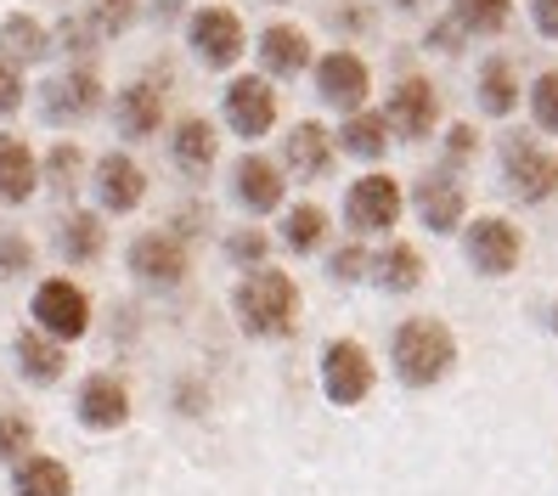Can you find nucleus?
Listing matches in <instances>:
<instances>
[{"instance_id": "12", "label": "nucleus", "mask_w": 558, "mask_h": 496, "mask_svg": "<svg viewBox=\"0 0 558 496\" xmlns=\"http://www.w3.org/2000/svg\"><path fill=\"white\" fill-rule=\"evenodd\" d=\"M316 85H322V96L327 102H339V108H361L367 102V62H361L355 51H327L322 62H316Z\"/></svg>"}, {"instance_id": "8", "label": "nucleus", "mask_w": 558, "mask_h": 496, "mask_svg": "<svg viewBox=\"0 0 558 496\" xmlns=\"http://www.w3.org/2000/svg\"><path fill=\"white\" fill-rule=\"evenodd\" d=\"M192 51H198L209 69H226V62L243 57V17L226 7H204L192 17Z\"/></svg>"}, {"instance_id": "21", "label": "nucleus", "mask_w": 558, "mask_h": 496, "mask_svg": "<svg viewBox=\"0 0 558 496\" xmlns=\"http://www.w3.org/2000/svg\"><path fill=\"white\" fill-rule=\"evenodd\" d=\"M170 153H175V164L186 176H209V164H215V130H209V119H181Z\"/></svg>"}, {"instance_id": "14", "label": "nucleus", "mask_w": 558, "mask_h": 496, "mask_svg": "<svg viewBox=\"0 0 558 496\" xmlns=\"http://www.w3.org/2000/svg\"><path fill=\"white\" fill-rule=\"evenodd\" d=\"M124 418H130V395H124V384L108 378V373L85 378V389H80V423H85V428H119Z\"/></svg>"}, {"instance_id": "23", "label": "nucleus", "mask_w": 558, "mask_h": 496, "mask_svg": "<svg viewBox=\"0 0 558 496\" xmlns=\"http://www.w3.org/2000/svg\"><path fill=\"white\" fill-rule=\"evenodd\" d=\"M46 28L35 23V17H7V23H0V57H7V62H17V69H23V62H40L46 57Z\"/></svg>"}, {"instance_id": "24", "label": "nucleus", "mask_w": 558, "mask_h": 496, "mask_svg": "<svg viewBox=\"0 0 558 496\" xmlns=\"http://www.w3.org/2000/svg\"><path fill=\"white\" fill-rule=\"evenodd\" d=\"M12 491L17 496H69L74 480H69V469H62L57 457H28L17 469V480H12Z\"/></svg>"}, {"instance_id": "39", "label": "nucleus", "mask_w": 558, "mask_h": 496, "mask_svg": "<svg viewBox=\"0 0 558 496\" xmlns=\"http://www.w3.org/2000/svg\"><path fill=\"white\" fill-rule=\"evenodd\" d=\"M367 266H373V259H367V254H361V249H344V254L333 259V271H339L344 282H350V277H361V271H367Z\"/></svg>"}, {"instance_id": "5", "label": "nucleus", "mask_w": 558, "mask_h": 496, "mask_svg": "<svg viewBox=\"0 0 558 496\" xmlns=\"http://www.w3.org/2000/svg\"><path fill=\"white\" fill-rule=\"evenodd\" d=\"M35 322L46 327L51 339H80L85 327H90V300H85L74 282L51 277V282L35 288Z\"/></svg>"}, {"instance_id": "22", "label": "nucleus", "mask_w": 558, "mask_h": 496, "mask_svg": "<svg viewBox=\"0 0 558 496\" xmlns=\"http://www.w3.org/2000/svg\"><path fill=\"white\" fill-rule=\"evenodd\" d=\"M259 62H266L271 74H300L311 62V46L293 23H277V28H266V40H259Z\"/></svg>"}, {"instance_id": "32", "label": "nucleus", "mask_w": 558, "mask_h": 496, "mask_svg": "<svg viewBox=\"0 0 558 496\" xmlns=\"http://www.w3.org/2000/svg\"><path fill=\"white\" fill-rule=\"evenodd\" d=\"M322 231H327V215L316 209V204H300L288 220H282V238H288V249H300V254H311L316 243H322Z\"/></svg>"}, {"instance_id": "37", "label": "nucleus", "mask_w": 558, "mask_h": 496, "mask_svg": "<svg viewBox=\"0 0 558 496\" xmlns=\"http://www.w3.org/2000/svg\"><path fill=\"white\" fill-rule=\"evenodd\" d=\"M23 266H28V243L17 238V231H0V271L17 277Z\"/></svg>"}, {"instance_id": "30", "label": "nucleus", "mask_w": 558, "mask_h": 496, "mask_svg": "<svg viewBox=\"0 0 558 496\" xmlns=\"http://www.w3.org/2000/svg\"><path fill=\"white\" fill-rule=\"evenodd\" d=\"M508 0H457V28H474V35H497V28L508 23Z\"/></svg>"}, {"instance_id": "1", "label": "nucleus", "mask_w": 558, "mask_h": 496, "mask_svg": "<svg viewBox=\"0 0 558 496\" xmlns=\"http://www.w3.org/2000/svg\"><path fill=\"white\" fill-rule=\"evenodd\" d=\"M238 322L248 327L254 339H282L293 334V322H300V288H293L288 271H248L243 288H238Z\"/></svg>"}, {"instance_id": "15", "label": "nucleus", "mask_w": 558, "mask_h": 496, "mask_svg": "<svg viewBox=\"0 0 558 496\" xmlns=\"http://www.w3.org/2000/svg\"><path fill=\"white\" fill-rule=\"evenodd\" d=\"M96 192H102V204H108V209L124 215V209H136V204H142L147 176H142L124 153H108L102 164H96Z\"/></svg>"}, {"instance_id": "18", "label": "nucleus", "mask_w": 558, "mask_h": 496, "mask_svg": "<svg viewBox=\"0 0 558 496\" xmlns=\"http://www.w3.org/2000/svg\"><path fill=\"white\" fill-rule=\"evenodd\" d=\"M40 170H35V153H28L17 136H0V204H23L35 192Z\"/></svg>"}, {"instance_id": "42", "label": "nucleus", "mask_w": 558, "mask_h": 496, "mask_svg": "<svg viewBox=\"0 0 558 496\" xmlns=\"http://www.w3.org/2000/svg\"><path fill=\"white\" fill-rule=\"evenodd\" d=\"M396 7H407V12H412V7H423V0H396Z\"/></svg>"}, {"instance_id": "28", "label": "nucleus", "mask_w": 558, "mask_h": 496, "mask_svg": "<svg viewBox=\"0 0 558 496\" xmlns=\"http://www.w3.org/2000/svg\"><path fill=\"white\" fill-rule=\"evenodd\" d=\"M378 282H384L389 293H412V288L423 282V254L407 249V243H396V249L378 259Z\"/></svg>"}, {"instance_id": "2", "label": "nucleus", "mask_w": 558, "mask_h": 496, "mask_svg": "<svg viewBox=\"0 0 558 496\" xmlns=\"http://www.w3.org/2000/svg\"><path fill=\"white\" fill-rule=\"evenodd\" d=\"M451 361H457V344H451L446 327H440V322H429V316L407 322L401 334H396V373H401L412 389L440 384V378L451 373Z\"/></svg>"}, {"instance_id": "40", "label": "nucleus", "mask_w": 558, "mask_h": 496, "mask_svg": "<svg viewBox=\"0 0 558 496\" xmlns=\"http://www.w3.org/2000/svg\"><path fill=\"white\" fill-rule=\"evenodd\" d=\"M232 254H238V259H259V254H266V238H259V231H238Z\"/></svg>"}, {"instance_id": "33", "label": "nucleus", "mask_w": 558, "mask_h": 496, "mask_svg": "<svg viewBox=\"0 0 558 496\" xmlns=\"http://www.w3.org/2000/svg\"><path fill=\"white\" fill-rule=\"evenodd\" d=\"M531 108H536V124H542V130H558V74H542V80H536Z\"/></svg>"}, {"instance_id": "4", "label": "nucleus", "mask_w": 558, "mask_h": 496, "mask_svg": "<svg viewBox=\"0 0 558 496\" xmlns=\"http://www.w3.org/2000/svg\"><path fill=\"white\" fill-rule=\"evenodd\" d=\"M502 164H508V186L524 197V204H542V197L558 192V158L542 153L531 136H508Z\"/></svg>"}, {"instance_id": "16", "label": "nucleus", "mask_w": 558, "mask_h": 496, "mask_svg": "<svg viewBox=\"0 0 558 496\" xmlns=\"http://www.w3.org/2000/svg\"><path fill=\"white\" fill-rule=\"evenodd\" d=\"M113 119H119V136H130V142L153 136V130L163 124V96H158V85H130L119 102H113Z\"/></svg>"}, {"instance_id": "38", "label": "nucleus", "mask_w": 558, "mask_h": 496, "mask_svg": "<svg viewBox=\"0 0 558 496\" xmlns=\"http://www.w3.org/2000/svg\"><path fill=\"white\" fill-rule=\"evenodd\" d=\"M531 17H536L542 35H553V40H558V0H531Z\"/></svg>"}, {"instance_id": "9", "label": "nucleus", "mask_w": 558, "mask_h": 496, "mask_svg": "<svg viewBox=\"0 0 558 496\" xmlns=\"http://www.w3.org/2000/svg\"><path fill=\"white\" fill-rule=\"evenodd\" d=\"M226 124H232L238 136H266L277 124V90L259 74L232 80V90H226Z\"/></svg>"}, {"instance_id": "29", "label": "nucleus", "mask_w": 558, "mask_h": 496, "mask_svg": "<svg viewBox=\"0 0 558 496\" xmlns=\"http://www.w3.org/2000/svg\"><path fill=\"white\" fill-rule=\"evenodd\" d=\"M62 249H69V259H96V254L108 249L102 220H90V215H69V220H62Z\"/></svg>"}, {"instance_id": "10", "label": "nucleus", "mask_w": 558, "mask_h": 496, "mask_svg": "<svg viewBox=\"0 0 558 496\" xmlns=\"http://www.w3.org/2000/svg\"><path fill=\"white\" fill-rule=\"evenodd\" d=\"M519 231H513V220H497V215H485V220H474L469 226V259L485 271V277H508L513 266H519Z\"/></svg>"}, {"instance_id": "41", "label": "nucleus", "mask_w": 558, "mask_h": 496, "mask_svg": "<svg viewBox=\"0 0 558 496\" xmlns=\"http://www.w3.org/2000/svg\"><path fill=\"white\" fill-rule=\"evenodd\" d=\"M446 153H451V158H469V153H474V130H469V124H457V130H451V147H446Z\"/></svg>"}, {"instance_id": "25", "label": "nucleus", "mask_w": 558, "mask_h": 496, "mask_svg": "<svg viewBox=\"0 0 558 496\" xmlns=\"http://www.w3.org/2000/svg\"><path fill=\"white\" fill-rule=\"evenodd\" d=\"M17 361H23V373L35 378V384H57V378H62V367H69L62 344H57V339H46V334H23V339H17Z\"/></svg>"}, {"instance_id": "36", "label": "nucleus", "mask_w": 558, "mask_h": 496, "mask_svg": "<svg viewBox=\"0 0 558 496\" xmlns=\"http://www.w3.org/2000/svg\"><path fill=\"white\" fill-rule=\"evenodd\" d=\"M46 170H51V186H57V192H69V186L80 181V176H74V170H80V153H74V147H57V153L46 158Z\"/></svg>"}, {"instance_id": "6", "label": "nucleus", "mask_w": 558, "mask_h": 496, "mask_svg": "<svg viewBox=\"0 0 558 496\" xmlns=\"http://www.w3.org/2000/svg\"><path fill=\"white\" fill-rule=\"evenodd\" d=\"M344 209H350V226L355 231H389L401 220V186L396 176H361L344 197Z\"/></svg>"}, {"instance_id": "35", "label": "nucleus", "mask_w": 558, "mask_h": 496, "mask_svg": "<svg viewBox=\"0 0 558 496\" xmlns=\"http://www.w3.org/2000/svg\"><path fill=\"white\" fill-rule=\"evenodd\" d=\"M23 108V74H17V62L0 57V119L17 113Z\"/></svg>"}, {"instance_id": "31", "label": "nucleus", "mask_w": 558, "mask_h": 496, "mask_svg": "<svg viewBox=\"0 0 558 496\" xmlns=\"http://www.w3.org/2000/svg\"><path fill=\"white\" fill-rule=\"evenodd\" d=\"M130 17H136V0H85V23H90V35H102V40L124 35Z\"/></svg>"}, {"instance_id": "11", "label": "nucleus", "mask_w": 558, "mask_h": 496, "mask_svg": "<svg viewBox=\"0 0 558 496\" xmlns=\"http://www.w3.org/2000/svg\"><path fill=\"white\" fill-rule=\"evenodd\" d=\"M96 102H102V85H96L90 69H69L62 80L46 85V119L51 124H80L96 113Z\"/></svg>"}, {"instance_id": "20", "label": "nucleus", "mask_w": 558, "mask_h": 496, "mask_svg": "<svg viewBox=\"0 0 558 496\" xmlns=\"http://www.w3.org/2000/svg\"><path fill=\"white\" fill-rule=\"evenodd\" d=\"M238 197H243L254 215H271L282 204V176L271 170L266 158H243L238 164Z\"/></svg>"}, {"instance_id": "17", "label": "nucleus", "mask_w": 558, "mask_h": 496, "mask_svg": "<svg viewBox=\"0 0 558 496\" xmlns=\"http://www.w3.org/2000/svg\"><path fill=\"white\" fill-rule=\"evenodd\" d=\"M417 215L429 231H451L457 220H463V186H457L451 176H423L417 181Z\"/></svg>"}, {"instance_id": "13", "label": "nucleus", "mask_w": 558, "mask_h": 496, "mask_svg": "<svg viewBox=\"0 0 558 496\" xmlns=\"http://www.w3.org/2000/svg\"><path fill=\"white\" fill-rule=\"evenodd\" d=\"M130 266H136V277H147V282H181L186 277V254H181L175 238L147 231V238L130 243Z\"/></svg>"}, {"instance_id": "27", "label": "nucleus", "mask_w": 558, "mask_h": 496, "mask_svg": "<svg viewBox=\"0 0 558 496\" xmlns=\"http://www.w3.org/2000/svg\"><path fill=\"white\" fill-rule=\"evenodd\" d=\"M339 142H344V153H355V158H378V153L389 147V119H384V113H355V119L339 130Z\"/></svg>"}, {"instance_id": "19", "label": "nucleus", "mask_w": 558, "mask_h": 496, "mask_svg": "<svg viewBox=\"0 0 558 496\" xmlns=\"http://www.w3.org/2000/svg\"><path fill=\"white\" fill-rule=\"evenodd\" d=\"M288 164L300 176H327V164H333V142H327V130L316 119L288 130Z\"/></svg>"}, {"instance_id": "34", "label": "nucleus", "mask_w": 558, "mask_h": 496, "mask_svg": "<svg viewBox=\"0 0 558 496\" xmlns=\"http://www.w3.org/2000/svg\"><path fill=\"white\" fill-rule=\"evenodd\" d=\"M28 440H35L28 418H17V412L0 418V457H23V446H28Z\"/></svg>"}, {"instance_id": "26", "label": "nucleus", "mask_w": 558, "mask_h": 496, "mask_svg": "<svg viewBox=\"0 0 558 496\" xmlns=\"http://www.w3.org/2000/svg\"><path fill=\"white\" fill-rule=\"evenodd\" d=\"M480 102H485V113H513V102H519L513 62H502V57L485 62V69H480Z\"/></svg>"}, {"instance_id": "7", "label": "nucleus", "mask_w": 558, "mask_h": 496, "mask_svg": "<svg viewBox=\"0 0 558 496\" xmlns=\"http://www.w3.org/2000/svg\"><path fill=\"white\" fill-rule=\"evenodd\" d=\"M389 130H396V136H407V142H423L435 130V119H440V96H435V85L429 80H401L396 85V96H389Z\"/></svg>"}, {"instance_id": "3", "label": "nucleus", "mask_w": 558, "mask_h": 496, "mask_svg": "<svg viewBox=\"0 0 558 496\" xmlns=\"http://www.w3.org/2000/svg\"><path fill=\"white\" fill-rule=\"evenodd\" d=\"M322 389H327V401H333V407H355V401H367V389H373V361H367V350H361L355 339L327 344V361H322Z\"/></svg>"}]
</instances>
